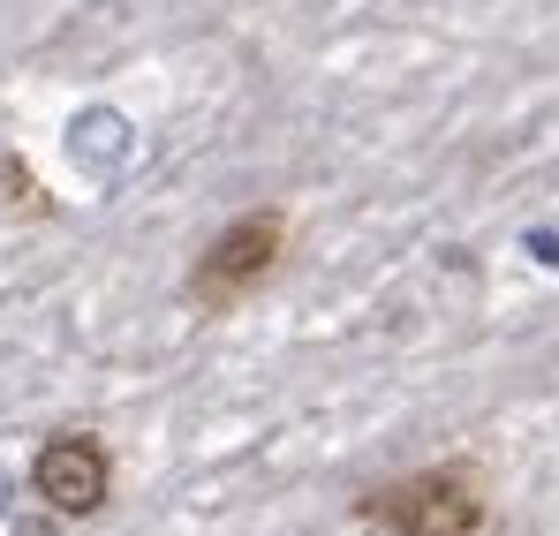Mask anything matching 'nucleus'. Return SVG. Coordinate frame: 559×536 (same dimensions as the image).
<instances>
[{"mask_svg":"<svg viewBox=\"0 0 559 536\" xmlns=\"http://www.w3.org/2000/svg\"><path fill=\"white\" fill-rule=\"evenodd\" d=\"M280 250H287V212H242V219H227L204 242V258L189 265V302L197 310H235L250 287L273 279Z\"/></svg>","mask_w":559,"mask_h":536,"instance_id":"obj_1","label":"nucleus"},{"mask_svg":"<svg viewBox=\"0 0 559 536\" xmlns=\"http://www.w3.org/2000/svg\"><path fill=\"white\" fill-rule=\"evenodd\" d=\"M364 522H385L401 536H476L484 529V491L468 468H424V476H401V484H378L356 507Z\"/></svg>","mask_w":559,"mask_h":536,"instance_id":"obj_2","label":"nucleus"},{"mask_svg":"<svg viewBox=\"0 0 559 536\" xmlns=\"http://www.w3.org/2000/svg\"><path fill=\"white\" fill-rule=\"evenodd\" d=\"M31 491L61 514V522H92L98 507L114 499V461L92 431H53L38 461H31Z\"/></svg>","mask_w":559,"mask_h":536,"instance_id":"obj_3","label":"nucleus"}]
</instances>
